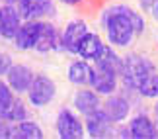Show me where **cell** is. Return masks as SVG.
I'll use <instances>...</instances> for the list:
<instances>
[{
	"label": "cell",
	"mask_w": 158,
	"mask_h": 139,
	"mask_svg": "<svg viewBox=\"0 0 158 139\" xmlns=\"http://www.w3.org/2000/svg\"><path fill=\"white\" fill-rule=\"evenodd\" d=\"M39 33H41V20H27L22 24V28L18 29L12 41H14L18 51H31L39 41Z\"/></svg>",
	"instance_id": "30bf717a"
},
{
	"label": "cell",
	"mask_w": 158,
	"mask_h": 139,
	"mask_svg": "<svg viewBox=\"0 0 158 139\" xmlns=\"http://www.w3.org/2000/svg\"><path fill=\"white\" fill-rule=\"evenodd\" d=\"M0 2H2V4H14V6H18L20 0H0Z\"/></svg>",
	"instance_id": "4316f807"
},
{
	"label": "cell",
	"mask_w": 158,
	"mask_h": 139,
	"mask_svg": "<svg viewBox=\"0 0 158 139\" xmlns=\"http://www.w3.org/2000/svg\"><path fill=\"white\" fill-rule=\"evenodd\" d=\"M139 8L150 14L158 22V0H139Z\"/></svg>",
	"instance_id": "7402d4cb"
},
{
	"label": "cell",
	"mask_w": 158,
	"mask_h": 139,
	"mask_svg": "<svg viewBox=\"0 0 158 139\" xmlns=\"http://www.w3.org/2000/svg\"><path fill=\"white\" fill-rule=\"evenodd\" d=\"M72 104H74V110L78 114L88 116V114H92V112H96V110L102 108V98H100V94L96 92L92 86L90 88L80 86V90H76V94H74Z\"/></svg>",
	"instance_id": "9a60e30c"
},
{
	"label": "cell",
	"mask_w": 158,
	"mask_h": 139,
	"mask_svg": "<svg viewBox=\"0 0 158 139\" xmlns=\"http://www.w3.org/2000/svg\"><path fill=\"white\" fill-rule=\"evenodd\" d=\"M137 94L141 96V98H147V100H156L158 98V72L156 71L150 72V75L139 84Z\"/></svg>",
	"instance_id": "d6986e66"
},
{
	"label": "cell",
	"mask_w": 158,
	"mask_h": 139,
	"mask_svg": "<svg viewBox=\"0 0 158 139\" xmlns=\"http://www.w3.org/2000/svg\"><path fill=\"white\" fill-rule=\"evenodd\" d=\"M16 92L10 88V84L6 80H0V116L6 118V114L10 112V108L16 102Z\"/></svg>",
	"instance_id": "ffe728a7"
},
{
	"label": "cell",
	"mask_w": 158,
	"mask_h": 139,
	"mask_svg": "<svg viewBox=\"0 0 158 139\" xmlns=\"http://www.w3.org/2000/svg\"><path fill=\"white\" fill-rule=\"evenodd\" d=\"M113 122L109 119V116L104 112V108H100V110H96L92 114H88V116H84V128H86V135L88 137H111L115 133V128H113Z\"/></svg>",
	"instance_id": "52a82bcc"
},
{
	"label": "cell",
	"mask_w": 158,
	"mask_h": 139,
	"mask_svg": "<svg viewBox=\"0 0 158 139\" xmlns=\"http://www.w3.org/2000/svg\"><path fill=\"white\" fill-rule=\"evenodd\" d=\"M6 131H8V125L4 124V118L0 116V137H6Z\"/></svg>",
	"instance_id": "cb8c5ba5"
},
{
	"label": "cell",
	"mask_w": 158,
	"mask_h": 139,
	"mask_svg": "<svg viewBox=\"0 0 158 139\" xmlns=\"http://www.w3.org/2000/svg\"><path fill=\"white\" fill-rule=\"evenodd\" d=\"M66 76L74 86H90V82H92V65L86 59H76L69 65Z\"/></svg>",
	"instance_id": "ac0fdd59"
},
{
	"label": "cell",
	"mask_w": 158,
	"mask_h": 139,
	"mask_svg": "<svg viewBox=\"0 0 158 139\" xmlns=\"http://www.w3.org/2000/svg\"><path fill=\"white\" fill-rule=\"evenodd\" d=\"M35 78V72L27 67V65L23 63H14L12 65V69L8 71V75H6V82L10 84V88L14 90L16 94H27L29 86H31Z\"/></svg>",
	"instance_id": "8fae6325"
},
{
	"label": "cell",
	"mask_w": 158,
	"mask_h": 139,
	"mask_svg": "<svg viewBox=\"0 0 158 139\" xmlns=\"http://www.w3.org/2000/svg\"><path fill=\"white\" fill-rule=\"evenodd\" d=\"M86 32H88V26H86L84 20H70L64 26V29L60 32V51L76 55L78 43H80L82 37L86 35Z\"/></svg>",
	"instance_id": "ba28073f"
},
{
	"label": "cell",
	"mask_w": 158,
	"mask_h": 139,
	"mask_svg": "<svg viewBox=\"0 0 158 139\" xmlns=\"http://www.w3.org/2000/svg\"><path fill=\"white\" fill-rule=\"evenodd\" d=\"M102 108L104 112L109 116L113 124H121L129 118V112H131V102L127 100V96L123 94H109L106 102H102Z\"/></svg>",
	"instance_id": "5bb4252c"
},
{
	"label": "cell",
	"mask_w": 158,
	"mask_h": 139,
	"mask_svg": "<svg viewBox=\"0 0 158 139\" xmlns=\"http://www.w3.org/2000/svg\"><path fill=\"white\" fill-rule=\"evenodd\" d=\"M121 61L123 57H119L111 47H107L98 61L92 65V86L100 96H109L113 94L119 86V71H121Z\"/></svg>",
	"instance_id": "7a4b0ae2"
},
{
	"label": "cell",
	"mask_w": 158,
	"mask_h": 139,
	"mask_svg": "<svg viewBox=\"0 0 158 139\" xmlns=\"http://www.w3.org/2000/svg\"><path fill=\"white\" fill-rule=\"evenodd\" d=\"M18 10H20V16L23 18V22L45 20V18H53L57 14L55 0H20Z\"/></svg>",
	"instance_id": "8992f818"
},
{
	"label": "cell",
	"mask_w": 158,
	"mask_h": 139,
	"mask_svg": "<svg viewBox=\"0 0 158 139\" xmlns=\"http://www.w3.org/2000/svg\"><path fill=\"white\" fill-rule=\"evenodd\" d=\"M43 129L37 122H31V119H23V122H16L8 125V131H6V137L12 139H43Z\"/></svg>",
	"instance_id": "e0dca14e"
},
{
	"label": "cell",
	"mask_w": 158,
	"mask_h": 139,
	"mask_svg": "<svg viewBox=\"0 0 158 139\" xmlns=\"http://www.w3.org/2000/svg\"><path fill=\"white\" fill-rule=\"evenodd\" d=\"M131 139H156L158 137V125L156 122L147 114H137L127 124Z\"/></svg>",
	"instance_id": "7c38bea8"
},
{
	"label": "cell",
	"mask_w": 158,
	"mask_h": 139,
	"mask_svg": "<svg viewBox=\"0 0 158 139\" xmlns=\"http://www.w3.org/2000/svg\"><path fill=\"white\" fill-rule=\"evenodd\" d=\"M107 49V45L104 43V39H102L100 33L96 32H86V35L82 37V41L78 43V51L76 55L80 59H86V61H98V59L104 55V51Z\"/></svg>",
	"instance_id": "4fadbf2b"
},
{
	"label": "cell",
	"mask_w": 158,
	"mask_h": 139,
	"mask_svg": "<svg viewBox=\"0 0 158 139\" xmlns=\"http://www.w3.org/2000/svg\"><path fill=\"white\" fill-rule=\"evenodd\" d=\"M55 129L60 139H82L86 137L84 122L76 116L70 108H60L55 119Z\"/></svg>",
	"instance_id": "5b68a950"
},
{
	"label": "cell",
	"mask_w": 158,
	"mask_h": 139,
	"mask_svg": "<svg viewBox=\"0 0 158 139\" xmlns=\"http://www.w3.org/2000/svg\"><path fill=\"white\" fill-rule=\"evenodd\" d=\"M33 51L39 53H49V51H60V33L57 32V28L51 22L41 20V33H39V41L35 45Z\"/></svg>",
	"instance_id": "2e32d148"
},
{
	"label": "cell",
	"mask_w": 158,
	"mask_h": 139,
	"mask_svg": "<svg viewBox=\"0 0 158 139\" xmlns=\"http://www.w3.org/2000/svg\"><path fill=\"white\" fill-rule=\"evenodd\" d=\"M104 29L109 45L117 49H127L139 35L144 33L147 20H144V14L131 6L113 4L104 12Z\"/></svg>",
	"instance_id": "6da1fadb"
},
{
	"label": "cell",
	"mask_w": 158,
	"mask_h": 139,
	"mask_svg": "<svg viewBox=\"0 0 158 139\" xmlns=\"http://www.w3.org/2000/svg\"><path fill=\"white\" fill-rule=\"evenodd\" d=\"M12 65H14V61H12V55L6 51H0V76H6L8 75V71L12 69Z\"/></svg>",
	"instance_id": "603a6c76"
},
{
	"label": "cell",
	"mask_w": 158,
	"mask_h": 139,
	"mask_svg": "<svg viewBox=\"0 0 158 139\" xmlns=\"http://www.w3.org/2000/svg\"><path fill=\"white\" fill-rule=\"evenodd\" d=\"M6 122H12V124H16V122H23V119H29V110H27V106L23 104V102L20 98H16L14 102V106L10 108V112L6 114Z\"/></svg>",
	"instance_id": "44dd1931"
},
{
	"label": "cell",
	"mask_w": 158,
	"mask_h": 139,
	"mask_svg": "<svg viewBox=\"0 0 158 139\" xmlns=\"http://www.w3.org/2000/svg\"><path fill=\"white\" fill-rule=\"evenodd\" d=\"M23 18L14 4H0V39H14L22 28Z\"/></svg>",
	"instance_id": "9c48e42d"
},
{
	"label": "cell",
	"mask_w": 158,
	"mask_h": 139,
	"mask_svg": "<svg viewBox=\"0 0 158 139\" xmlns=\"http://www.w3.org/2000/svg\"><path fill=\"white\" fill-rule=\"evenodd\" d=\"M57 96V84L47 75H35L31 86L27 90V100L33 108H45Z\"/></svg>",
	"instance_id": "277c9868"
},
{
	"label": "cell",
	"mask_w": 158,
	"mask_h": 139,
	"mask_svg": "<svg viewBox=\"0 0 158 139\" xmlns=\"http://www.w3.org/2000/svg\"><path fill=\"white\" fill-rule=\"evenodd\" d=\"M154 122H156V125H158V98H156V102H154Z\"/></svg>",
	"instance_id": "484cf974"
},
{
	"label": "cell",
	"mask_w": 158,
	"mask_h": 139,
	"mask_svg": "<svg viewBox=\"0 0 158 139\" xmlns=\"http://www.w3.org/2000/svg\"><path fill=\"white\" fill-rule=\"evenodd\" d=\"M154 63L148 57L139 55V53H129L121 61V71H119V80L125 90L137 92L139 84L147 78L150 72H154Z\"/></svg>",
	"instance_id": "3957f363"
},
{
	"label": "cell",
	"mask_w": 158,
	"mask_h": 139,
	"mask_svg": "<svg viewBox=\"0 0 158 139\" xmlns=\"http://www.w3.org/2000/svg\"><path fill=\"white\" fill-rule=\"evenodd\" d=\"M59 2H63L66 6H76V4H82L84 0H59Z\"/></svg>",
	"instance_id": "d4e9b609"
}]
</instances>
